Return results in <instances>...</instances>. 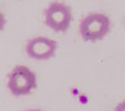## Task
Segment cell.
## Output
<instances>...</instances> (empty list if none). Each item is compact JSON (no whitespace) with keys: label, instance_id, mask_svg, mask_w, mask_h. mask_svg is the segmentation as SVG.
Instances as JSON below:
<instances>
[{"label":"cell","instance_id":"obj_1","mask_svg":"<svg viewBox=\"0 0 125 111\" xmlns=\"http://www.w3.org/2000/svg\"><path fill=\"white\" fill-rule=\"evenodd\" d=\"M112 21L103 12H91L85 15L78 26L81 38L85 42H98L110 32Z\"/></svg>","mask_w":125,"mask_h":111},{"label":"cell","instance_id":"obj_2","mask_svg":"<svg viewBox=\"0 0 125 111\" xmlns=\"http://www.w3.org/2000/svg\"><path fill=\"white\" fill-rule=\"evenodd\" d=\"M6 86L14 96L29 95L37 88V77L27 65L17 64L8 74Z\"/></svg>","mask_w":125,"mask_h":111},{"label":"cell","instance_id":"obj_3","mask_svg":"<svg viewBox=\"0 0 125 111\" xmlns=\"http://www.w3.org/2000/svg\"><path fill=\"white\" fill-rule=\"evenodd\" d=\"M72 9L62 0H53L43 9V22L53 32H66L72 22Z\"/></svg>","mask_w":125,"mask_h":111},{"label":"cell","instance_id":"obj_4","mask_svg":"<svg viewBox=\"0 0 125 111\" xmlns=\"http://www.w3.org/2000/svg\"><path fill=\"white\" fill-rule=\"evenodd\" d=\"M58 42L46 36H36L27 40L25 53L27 57L36 61H47L56 54Z\"/></svg>","mask_w":125,"mask_h":111},{"label":"cell","instance_id":"obj_5","mask_svg":"<svg viewBox=\"0 0 125 111\" xmlns=\"http://www.w3.org/2000/svg\"><path fill=\"white\" fill-rule=\"evenodd\" d=\"M5 24H6V18H5V16H4V14L0 11V32H1L3 30H4V27H5Z\"/></svg>","mask_w":125,"mask_h":111},{"label":"cell","instance_id":"obj_6","mask_svg":"<svg viewBox=\"0 0 125 111\" xmlns=\"http://www.w3.org/2000/svg\"><path fill=\"white\" fill-rule=\"evenodd\" d=\"M114 111H125V100L116 104V106L114 107Z\"/></svg>","mask_w":125,"mask_h":111},{"label":"cell","instance_id":"obj_7","mask_svg":"<svg viewBox=\"0 0 125 111\" xmlns=\"http://www.w3.org/2000/svg\"><path fill=\"white\" fill-rule=\"evenodd\" d=\"M24 111H43L41 109H27V110H24Z\"/></svg>","mask_w":125,"mask_h":111}]
</instances>
